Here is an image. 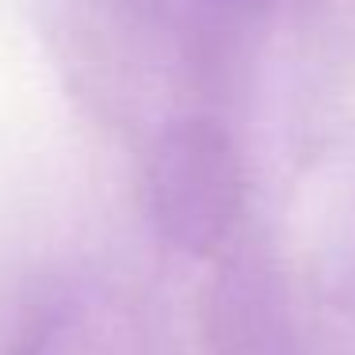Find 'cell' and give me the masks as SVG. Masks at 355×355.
<instances>
[{"label": "cell", "mask_w": 355, "mask_h": 355, "mask_svg": "<svg viewBox=\"0 0 355 355\" xmlns=\"http://www.w3.org/2000/svg\"><path fill=\"white\" fill-rule=\"evenodd\" d=\"M153 214L176 245L207 252L233 214V172L210 134L184 130L161 146L149 176Z\"/></svg>", "instance_id": "obj_1"}, {"label": "cell", "mask_w": 355, "mask_h": 355, "mask_svg": "<svg viewBox=\"0 0 355 355\" xmlns=\"http://www.w3.org/2000/svg\"><path fill=\"white\" fill-rule=\"evenodd\" d=\"M16 355H149V336L115 298L80 294L46 309Z\"/></svg>", "instance_id": "obj_2"}]
</instances>
